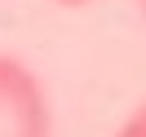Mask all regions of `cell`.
Segmentation results:
<instances>
[{
  "mask_svg": "<svg viewBox=\"0 0 146 137\" xmlns=\"http://www.w3.org/2000/svg\"><path fill=\"white\" fill-rule=\"evenodd\" d=\"M0 137H49V102L27 62L0 53Z\"/></svg>",
  "mask_w": 146,
  "mask_h": 137,
  "instance_id": "1",
  "label": "cell"
},
{
  "mask_svg": "<svg viewBox=\"0 0 146 137\" xmlns=\"http://www.w3.org/2000/svg\"><path fill=\"white\" fill-rule=\"evenodd\" d=\"M115 137H146V102H142V106L133 111V115H128V124L119 128Z\"/></svg>",
  "mask_w": 146,
  "mask_h": 137,
  "instance_id": "2",
  "label": "cell"
},
{
  "mask_svg": "<svg viewBox=\"0 0 146 137\" xmlns=\"http://www.w3.org/2000/svg\"><path fill=\"white\" fill-rule=\"evenodd\" d=\"M62 5H89V0H62ZM137 5H142V9H146V0H137Z\"/></svg>",
  "mask_w": 146,
  "mask_h": 137,
  "instance_id": "3",
  "label": "cell"
}]
</instances>
